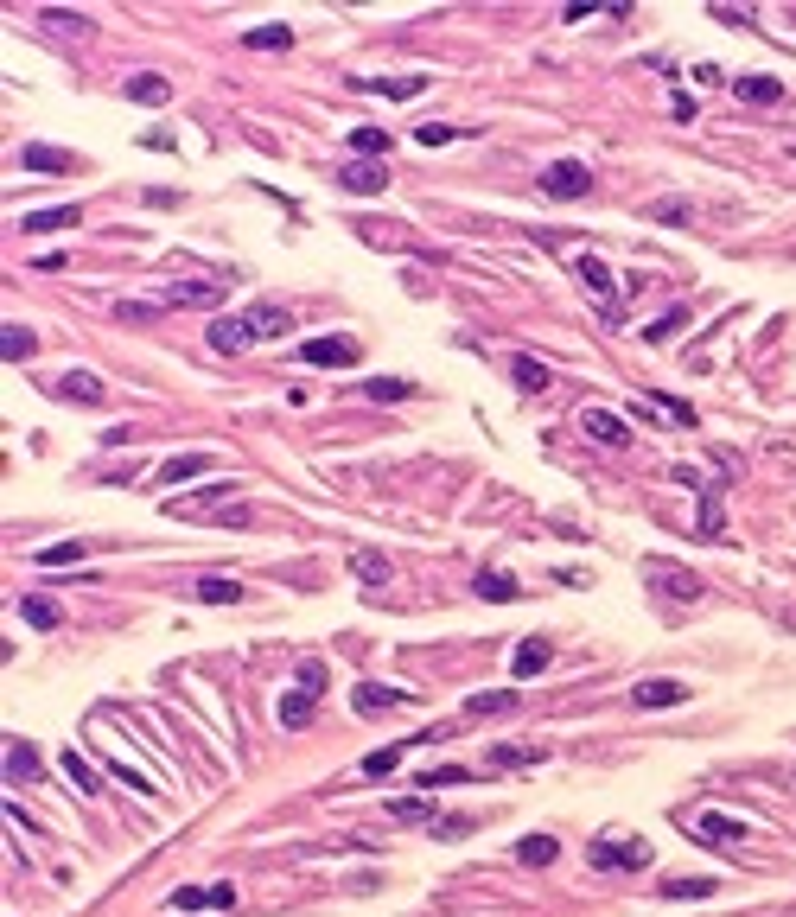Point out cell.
<instances>
[{
    "mask_svg": "<svg viewBox=\"0 0 796 917\" xmlns=\"http://www.w3.org/2000/svg\"><path fill=\"white\" fill-rule=\"evenodd\" d=\"M542 192L548 198H586L593 192V172L580 160H555V166H542Z\"/></svg>",
    "mask_w": 796,
    "mask_h": 917,
    "instance_id": "277c9868",
    "label": "cell"
},
{
    "mask_svg": "<svg viewBox=\"0 0 796 917\" xmlns=\"http://www.w3.org/2000/svg\"><path fill=\"white\" fill-rule=\"evenodd\" d=\"M682 325H688V313H682V306H676V313H663V319H656V325H650V332H644V338H650V344H663V338H676V332H682Z\"/></svg>",
    "mask_w": 796,
    "mask_h": 917,
    "instance_id": "7dc6e473",
    "label": "cell"
},
{
    "mask_svg": "<svg viewBox=\"0 0 796 917\" xmlns=\"http://www.w3.org/2000/svg\"><path fill=\"white\" fill-rule=\"evenodd\" d=\"M20 612H26V625H32V631H58V618H64L45 593H26V599H20Z\"/></svg>",
    "mask_w": 796,
    "mask_h": 917,
    "instance_id": "4dcf8cb0",
    "label": "cell"
},
{
    "mask_svg": "<svg viewBox=\"0 0 796 917\" xmlns=\"http://www.w3.org/2000/svg\"><path fill=\"white\" fill-rule=\"evenodd\" d=\"M586 860H593L599 873H631V867H650V841L637 835H599L586 847Z\"/></svg>",
    "mask_w": 796,
    "mask_h": 917,
    "instance_id": "6da1fadb",
    "label": "cell"
},
{
    "mask_svg": "<svg viewBox=\"0 0 796 917\" xmlns=\"http://www.w3.org/2000/svg\"><path fill=\"white\" fill-rule=\"evenodd\" d=\"M733 96H739V102H758V109H765V102H784L777 77H733Z\"/></svg>",
    "mask_w": 796,
    "mask_h": 917,
    "instance_id": "f546056e",
    "label": "cell"
},
{
    "mask_svg": "<svg viewBox=\"0 0 796 917\" xmlns=\"http://www.w3.org/2000/svg\"><path fill=\"white\" fill-rule=\"evenodd\" d=\"M7 777H13V784H32V777H45L39 746H32V739H13V746H7Z\"/></svg>",
    "mask_w": 796,
    "mask_h": 917,
    "instance_id": "d6986e66",
    "label": "cell"
},
{
    "mask_svg": "<svg viewBox=\"0 0 796 917\" xmlns=\"http://www.w3.org/2000/svg\"><path fill=\"white\" fill-rule=\"evenodd\" d=\"M453 784H472V765H434V771H421V797H427V790H453Z\"/></svg>",
    "mask_w": 796,
    "mask_h": 917,
    "instance_id": "8d00e7d4",
    "label": "cell"
},
{
    "mask_svg": "<svg viewBox=\"0 0 796 917\" xmlns=\"http://www.w3.org/2000/svg\"><path fill=\"white\" fill-rule=\"evenodd\" d=\"M656 223H688V204H656Z\"/></svg>",
    "mask_w": 796,
    "mask_h": 917,
    "instance_id": "816d5d0a",
    "label": "cell"
},
{
    "mask_svg": "<svg viewBox=\"0 0 796 917\" xmlns=\"http://www.w3.org/2000/svg\"><path fill=\"white\" fill-rule=\"evenodd\" d=\"M656 892H663L669 905H676V898H714V892H720V879H663Z\"/></svg>",
    "mask_w": 796,
    "mask_h": 917,
    "instance_id": "e575fe53",
    "label": "cell"
},
{
    "mask_svg": "<svg viewBox=\"0 0 796 917\" xmlns=\"http://www.w3.org/2000/svg\"><path fill=\"white\" fill-rule=\"evenodd\" d=\"M357 90H370V96H389V102H414L427 90V77H351Z\"/></svg>",
    "mask_w": 796,
    "mask_h": 917,
    "instance_id": "4fadbf2b",
    "label": "cell"
},
{
    "mask_svg": "<svg viewBox=\"0 0 796 917\" xmlns=\"http://www.w3.org/2000/svg\"><path fill=\"white\" fill-rule=\"evenodd\" d=\"M166 306H223V281H179L166 287Z\"/></svg>",
    "mask_w": 796,
    "mask_h": 917,
    "instance_id": "2e32d148",
    "label": "cell"
},
{
    "mask_svg": "<svg viewBox=\"0 0 796 917\" xmlns=\"http://www.w3.org/2000/svg\"><path fill=\"white\" fill-rule=\"evenodd\" d=\"M542 746H491V752H484V765H491V771H516V765H542Z\"/></svg>",
    "mask_w": 796,
    "mask_h": 917,
    "instance_id": "484cf974",
    "label": "cell"
},
{
    "mask_svg": "<svg viewBox=\"0 0 796 917\" xmlns=\"http://www.w3.org/2000/svg\"><path fill=\"white\" fill-rule=\"evenodd\" d=\"M580 427H586L593 440H605V446H631V427L618 421V414H605V408H586V414H580Z\"/></svg>",
    "mask_w": 796,
    "mask_h": 917,
    "instance_id": "9a60e30c",
    "label": "cell"
},
{
    "mask_svg": "<svg viewBox=\"0 0 796 917\" xmlns=\"http://www.w3.org/2000/svg\"><path fill=\"white\" fill-rule=\"evenodd\" d=\"M363 395H370V402H408L414 383H402V376H370V383H363Z\"/></svg>",
    "mask_w": 796,
    "mask_h": 917,
    "instance_id": "74e56055",
    "label": "cell"
},
{
    "mask_svg": "<svg viewBox=\"0 0 796 917\" xmlns=\"http://www.w3.org/2000/svg\"><path fill=\"white\" fill-rule=\"evenodd\" d=\"M357 714H383V707H408V688H383V682H357L351 688Z\"/></svg>",
    "mask_w": 796,
    "mask_h": 917,
    "instance_id": "7c38bea8",
    "label": "cell"
},
{
    "mask_svg": "<svg viewBox=\"0 0 796 917\" xmlns=\"http://www.w3.org/2000/svg\"><path fill=\"white\" fill-rule=\"evenodd\" d=\"M249 344H255V325L242 319V313H217V319H211V351H217V357H242Z\"/></svg>",
    "mask_w": 796,
    "mask_h": 917,
    "instance_id": "5b68a950",
    "label": "cell"
},
{
    "mask_svg": "<svg viewBox=\"0 0 796 917\" xmlns=\"http://www.w3.org/2000/svg\"><path fill=\"white\" fill-rule=\"evenodd\" d=\"M204 472H211V453H179V459H166L160 472H153V484H160V491H172V484L204 478Z\"/></svg>",
    "mask_w": 796,
    "mask_h": 917,
    "instance_id": "5bb4252c",
    "label": "cell"
},
{
    "mask_svg": "<svg viewBox=\"0 0 796 917\" xmlns=\"http://www.w3.org/2000/svg\"><path fill=\"white\" fill-rule=\"evenodd\" d=\"M338 185H344V192H357V198H376L389 185V166L383 160H351V166L338 172Z\"/></svg>",
    "mask_w": 796,
    "mask_h": 917,
    "instance_id": "30bf717a",
    "label": "cell"
},
{
    "mask_svg": "<svg viewBox=\"0 0 796 917\" xmlns=\"http://www.w3.org/2000/svg\"><path fill=\"white\" fill-rule=\"evenodd\" d=\"M242 45H249V51H287V45H293V32H287V26H255Z\"/></svg>",
    "mask_w": 796,
    "mask_h": 917,
    "instance_id": "ab89813d",
    "label": "cell"
},
{
    "mask_svg": "<svg viewBox=\"0 0 796 917\" xmlns=\"http://www.w3.org/2000/svg\"><path fill=\"white\" fill-rule=\"evenodd\" d=\"M688 835L726 847V841H746V822H739V816H720V809H701V816H688Z\"/></svg>",
    "mask_w": 796,
    "mask_h": 917,
    "instance_id": "9c48e42d",
    "label": "cell"
},
{
    "mask_svg": "<svg viewBox=\"0 0 796 917\" xmlns=\"http://www.w3.org/2000/svg\"><path fill=\"white\" fill-rule=\"evenodd\" d=\"M656 408H663V414H676V427H701V414L688 408V402H676V395H656Z\"/></svg>",
    "mask_w": 796,
    "mask_h": 917,
    "instance_id": "c3c4849f",
    "label": "cell"
},
{
    "mask_svg": "<svg viewBox=\"0 0 796 917\" xmlns=\"http://www.w3.org/2000/svg\"><path fill=\"white\" fill-rule=\"evenodd\" d=\"M434 835H440V841H459V835H472V816H440V822H434Z\"/></svg>",
    "mask_w": 796,
    "mask_h": 917,
    "instance_id": "681fc988",
    "label": "cell"
},
{
    "mask_svg": "<svg viewBox=\"0 0 796 917\" xmlns=\"http://www.w3.org/2000/svg\"><path fill=\"white\" fill-rule=\"evenodd\" d=\"M478 599H491V605H504V599H516V593H523V586H516V574H510V567H478Z\"/></svg>",
    "mask_w": 796,
    "mask_h": 917,
    "instance_id": "ac0fdd59",
    "label": "cell"
},
{
    "mask_svg": "<svg viewBox=\"0 0 796 917\" xmlns=\"http://www.w3.org/2000/svg\"><path fill=\"white\" fill-rule=\"evenodd\" d=\"M465 128H446V121H427V128H414V141L421 147H446V141H459Z\"/></svg>",
    "mask_w": 796,
    "mask_h": 917,
    "instance_id": "bcb514c9",
    "label": "cell"
},
{
    "mask_svg": "<svg viewBox=\"0 0 796 917\" xmlns=\"http://www.w3.org/2000/svg\"><path fill=\"white\" fill-rule=\"evenodd\" d=\"M548 663H555V644H548V637H523V644L510 650V676H516V682L548 676Z\"/></svg>",
    "mask_w": 796,
    "mask_h": 917,
    "instance_id": "52a82bcc",
    "label": "cell"
},
{
    "mask_svg": "<svg viewBox=\"0 0 796 917\" xmlns=\"http://www.w3.org/2000/svg\"><path fill=\"white\" fill-rule=\"evenodd\" d=\"M166 905L172 911H230L236 905V886H223V879H217V886H179Z\"/></svg>",
    "mask_w": 796,
    "mask_h": 917,
    "instance_id": "8992f818",
    "label": "cell"
},
{
    "mask_svg": "<svg viewBox=\"0 0 796 917\" xmlns=\"http://www.w3.org/2000/svg\"><path fill=\"white\" fill-rule=\"evenodd\" d=\"M701 535H720V497L714 491L701 497Z\"/></svg>",
    "mask_w": 796,
    "mask_h": 917,
    "instance_id": "f907efd6",
    "label": "cell"
},
{
    "mask_svg": "<svg viewBox=\"0 0 796 917\" xmlns=\"http://www.w3.org/2000/svg\"><path fill=\"white\" fill-rule=\"evenodd\" d=\"M20 166H26V172H83L77 153H58V147H26Z\"/></svg>",
    "mask_w": 796,
    "mask_h": 917,
    "instance_id": "44dd1931",
    "label": "cell"
},
{
    "mask_svg": "<svg viewBox=\"0 0 796 917\" xmlns=\"http://www.w3.org/2000/svg\"><path fill=\"white\" fill-rule=\"evenodd\" d=\"M198 599H204V605H242V586L223 580V574H204V580H198Z\"/></svg>",
    "mask_w": 796,
    "mask_h": 917,
    "instance_id": "1f68e13d",
    "label": "cell"
},
{
    "mask_svg": "<svg viewBox=\"0 0 796 917\" xmlns=\"http://www.w3.org/2000/svg\"><path fill=\"white\" fill-rule=\"evenodd\" d=\"M465 714H472V720H497V714H516V695H510V688H491V695H472V701H465Z\"/></svg>",
    "mask_w": 796,
    "mask_h": 917,
    "instance_id": "83f0119b",
    "label": "cell"
},
{
    "mask_svg": "<svg viewBox=\"0 0 796 917\" xmlns=\"http://www.w3.org/2000/svg\"><path fill=\"white\" fill-rule=\"evenodd\" d=\"M574 274H580L586 287H593L599 319H605V325H618V281H612V268H605L599 255H574Z\"/></svg>",
    "mask_w": 796,
    "mask_h": 917,
    "instance_id": "3957f363",
    "label": "cell"
},
{
    "mask_svg": "<svg viewBox=\"0 0 796 917\" xmlns=\"http://www.w3.org/2000/svg\"><path fill=\"white\" fill-rule=\"evenodd\" d=\"M58 395H64V402H102V395H109V389H102V376H90V370H64V383H58Z\"/></svg>",
    "mask_w": 796,
    "mask_h": 917,
    "instance_id": "603a6c76",
    "label": "cell"
},
{
    "mask_svg": "<svg viewBox=\"0 0 796 917\" xmlns=\"http://www.w3.org/2000/svg\"><path fill=\"white\" fill-rule=\"evenodd\" d=\"M688 701V682H676V676H650V682H637L631 688V707H682Z\"/></svg>",
    "mask_w": 796,
    "mask_h": 917,
    "instance_id": "ba28073f",
    "label": "cell"
},
{
    "mask_svg": "<svg viewBox=\"0 0 796 917\" xmlns=\"http://www.w3.org/2000/svg\"><path fill=\"white\" fill-rule=\"evenodd\" d=\"M242 319L255 325V338H287L293 332V313H287V306H249Z\"/></svg>",
    "mask_w": 796,
    "mask_h": 917,
    "instance_id": "7402d4cb",
    "label": "cell"
},
{
    "mask_svg": "<svg viewBox=\"0 0 796 917\" xmlns=\"http://www.w3.org/2000/svg\"><path fill=\"white\" fill-rule=\"evenodd\" d=\"M351 574H357L363 586H383V580H389V561H383V555H370V548H363V555L351 561Z\"/></svg>",
    "mask_w": 796,
    "mask_h": 917,
    "instance_id": "60d3db41",
    "label": "cell"
},
{
    "mask_svg": "<svg viewBox=\"0 0 796 917\" xmlns=\"http://www.w3.org/2000/svg\"><path fill=\"white\" fill-rule=\"evenodd\" d=\"M64 771H71V784L83 790V797H96V790H102V777H96V765L83 752H64Z\"/></svg>",
    "mask_w": 796,
    "mask_h": 917,
    "instance_id": "f35d334b",
    "label": "cell"
},
{
    "mask_svg": "<svg viewBox=\"0 0 796 917\" xmlns=\"http://www.w3.org/2000/svg\"><path fill=\"white\" fill-rule=\"evenodd\" d=\"M77 217H83L77 204H51V211H26V217H20V230H26V236H45V230H71Z\"/></svg>",
    "mask_w": 796,
    "mask_h": 917,
    "instance_id": "e0dca14e",
    "label": "cell"
},
{
    "mask_svg": "<svg viewBox=\"0 0 796 917\" xmlns=\"http://www.w3.org/2000/svg\"><path fill=\"white\" fill-rule=\"evenodd\" d=\"M325 682H332V669H325V663H300V669H293V688H306V695H325Z\"/></svg>",
    "mask_w": 796,
    "mask_h": 917,
    "instance_id": "7bdbcfd3",
    "label": "cell"
},
{
    "mask_svg": "<svg viewBox=\"0 0 796 917\" xmlns=\"http://www.w3.org/2000/svg\"><path fill=\"white\" fill-rule=\"evenodd\" d=\"M274 714H281L287 733H306V726H313V695H306V688H293V695H281V707H274Z\"/></svg>",
    "mask_w": 796,
    "mask_h": 917,
    "instance_id": "d4e9b609",
    "label": "cell"
},
{
    "mask_svg": "<svg viewBox=\"0 0 796 917\" xmlns=\"http://www.w3.org/2000/svg\"><path fill=\"white\" fill-rule=\"evenodd\" d=\"M223 497H236V484H211V491H198V497H185V504H172V516H217Z\"/></svg>",
    "mask_w": 796,
    "mask_h": 917,
    "instance_id": "f1b7e54d",
    "label": "cell"
},
{
    "mask_svg": "<svg viewBox=\"0 0 796 917\" xmlns=\"http://www.w3.org/2000/svg\"><path fill=\"white\" fill-rule=\"evenodd\" d=\"M663 593H676V599H701V580L688 574V567H676V574H663Z\"/></svg>",
    "mask_w": 796,
    "mask_h": 917,
    "instance_id": "f6af8a7d",
    "label": "cell"
},
{
    "mask_svg": "<svg viewBox=\"0 0 796 917\" xmlns=\"http://www.w3.org/2000/svg\"><path fill=\"white\" fill-rule=\"evenodd\" d=\"M121 96L141 102V109H160L172 90H166V77H160V71H141V77H128V90H121Z\"/></svg>",
    "mask_w": 796,
    "mask_h": 917,
    "instance_id": "cb8c5ba5",
    "label": "cell"
},
{
    "mask_svg": "<svg viewBox=\"0 0 796 917\" xmlns=\"http://www.w3.org/2000/svg\"><path fill=\"white\" fill-rule=\"evenodd\" d=\"M83 555H90V548H83V542H51L45 555H39V567H77Z\"/></svg>",
    "mask_w": 796,
    "mask_h": 917,
    "instance_id": "b9f144b4",
    "label": "cell"
},
{
    "mask_svg": "<svg viewBox=\"0 0 796 917\" xmlns=\"http://www.w3.org/2000/svg\"><path fill=\"white\" fill-rule=\"evenodd\" d=\"M383 816H395V822H408V828H414V822H421V828H434V822H440V809H434V803H427V797H395V803L383 809Z\"/></svg>",
    "mask_w": 796,
    "mask_h": 917,
    "instance_id": "4316f807",
    "label": "cell"
},
{
    "mask_svg": "<svg viewBox=\"0 0 796 917\" xmlns=\"http://www.w3.org/2000/svg\"><path fill=\"white\" fill-rule=\"evenodd\" d=\"M402 752H408V746H383V752H370V758L357 765V771H363V784H383V777L402 765Z\"/></svg>",
    "mask_w": 796,
    "mask_h": 917,
    "instance_id": "d6a6232c",
    "label": "cell"
},
{
    "mask_svg": "<svg viewBox=\"0 0 796 917\" xmlns=\"http://www.w3.org/2000/svg\"><path fill=\"white\" fill-rule=\"evenodd\" d=\"M351 153L376 160V153H389V134H383V128H357V134H351Z\"/></svg>",
    "mask_w": 796,
    "mask_h": 917,
    "instance_id": "ee69618b",
    "label": "cell"
},
{
    "mask_svg": "<svg viewBox=\"0 0 796 917\" xmlns=\"http://www.w3.org/2000/svg\"><path fill=\"white\" fill-rule=\"evenodd\" d=\"M32 351H39V338H32L26 325H7V332H0V357H7V363H26Z\"/></svg>",
    "mask_w": 796,
    "mask_h": 917,
    "instance_id": "836d02e7",
    "label": "cell"
},
{
    "mask_svg": "<svg viewBox=\"0 0 796 917\" xmlns=\"http://www.w3.org/2000/svg\"><path fill=\"white\" fill-rule=\"evenodd\" d=\"M39 26L51 32V39H71V45H96V20H83V13H58V7H45V13H39Z\"/></svg>",
    "mask_w": 796,
    "mask_h": 917,
    "instance_id": "8fae6325",
    "label": "cell"
},
{
    "mask_svg": "<svg viewBox=\"0 0 796 917\" xmlns=\"http://www.w3.org/2000/svg\"><path fill=\"white\" fill-rule=\"evenodd\" d=\"M555 860H561L555 835H523V841H516V867H555Z\"/></svg>",
    "mask_w": 796,
    "mask_h": 917,
    "instance_id": "ffe728a7",
    "label": "cell"
},
{
    "mask_svg": "<svg viewBox=\"0 0 796 917\" xmlns=\"http://www.w3.org/2000/svg\"><path fill=\"white\" fill-rule=\"evenodd\" d=\"M293 357H300V363H313V370H357L363 344H357V338H344V332H332V338H306Z\"/></svg>",
    "mask_w": 796,
    "mask_h": 917,
    "instance_id": "7a4b0ae2",
    "label": "cell"
},
{
    "mask_svg": "<svg viewBox=\"0 0 796 917\" xmlns=\"http://www.w3.org/2000/svg\"><path fill=\"white\" fill-rule=\"evenodd\" d=\"M510 376H516V389H523V395H542L548 389V370L535 357H510Z\"/></svg>",
    "mask_w": 796,
    "mask_h": 917,
    "instance_id": "d590c367",
    "label": "cell"
}]
</instances>
